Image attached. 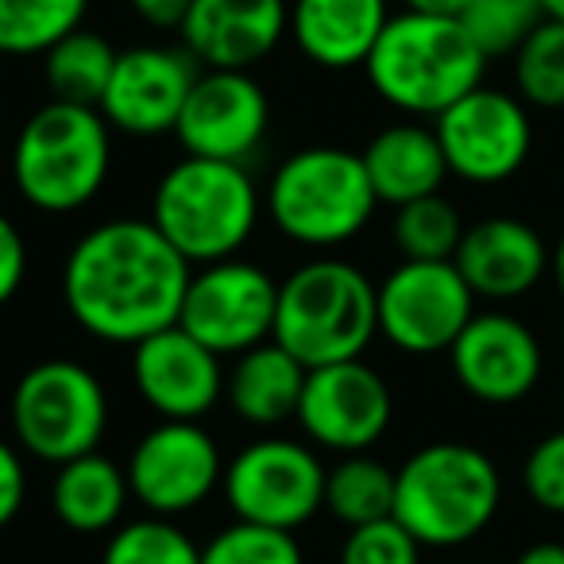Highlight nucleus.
<instances>
[{
  "instance_id": "f257e3e1",
  "label": "nucleus",
  "mask_w": 564,
  "mask_h": 564,
  "mask_svg": "<svg viewBox=\"0 0 564 564\" xmlns=\"http://www.w3.org/2000/svg\"><path fill=\"white\" fill-rule=\"evenodd\" d=\"M194 267L151 217L101 220L74 240L63 263V302L82 333L101 345H140L178 322Z\"/></svg>"
},
{
  "instance_id": "f03ea898",
  "label": "nucleus",
  "mask_w": 564,
  "mask_h": 564,
  "mask_svg": "<svg viewBox=\"0 0 564 564\" xmlns=\"http://www.w3.org/2000/svg\"><path fill=\"white\" fill-rule=\"evenodd\" d=\"M487 63L491 58L476 47L456 17L402 9L387 20L364 70L383 105L414 120H437L460 97L484 86Z\"/></svg>"
},
{
  "instance_id": "7ed1b4c3",
  "label": "nucleus",
  "mask_w": 564,
  "mask_h": 564,
  "mask_svg": "<svg viewBox=\"0 0 564 564\" xmlns=\"http://www.w3.org/2000/svg\"><path fill=\"white\" fill-rule=\"evenodd\" d=\"M376 337V282L348 259H306L279 282L271 340L286 348L299 364H306L310 371L364 360Z\"/></svg>"
},
{
  "instance_id": "20e7f679",
  "label": "nucleus",
  "mask_w": 564,
  "mask_h": 564,
  "mask_svg": "<svg viewBox=\"0 0 564 564\" xmlns=\"http://www.w3.org/2000/svg\"><path fill=\"white\" fill-rule=\"evenodd\" d=\"M263 189L243 163L186 155L159 178L151 194V225L189 267L232 259L256 236Z\"/></svg>"
},
{
  "instance_id": "39448f33",
  "label": "nucleus",
  "mask_w": 564,
  "mask_h": 564,
  "mask_svg": "<svg viewBox=\"0 0 564 564\" xmlns=\"http://www.w3.org/2000/svg\"><path fill=\"white\" fill-rule=\"evenodd\" d=\"M502 507L495 460L464 441H433L394 471V518L422 549H456L476 541Z\"/></svg>"
},
{
  "instance_id": "423d86ee",
  "label": "nucleus",
  "mask_w": 564,
  "mask_h": 564,
  "mask_svg": "<svg viewBox=\"0 0 564 564\" xmlns=\"http://www.w3.org/2000/svg\"><path fill=\"white\" fill-rule=\"evenodd\" d=\"M12 186L32 209L63 217L105 189L112 171V128L101 109L47 101L12 140Z\"/></svg>"
},
{
  "instance_id": "0eeeda50",
  "label": "nucleus",
  "mask_w": 564,
  "mask_h": 564,
  "mask_svg": "<svg viewBox=\"0 0 564 564\" xmlns=\"http://www.w3.org/2000/svg\"><path fill=\"white\" fill-rule=\"evenodd\" d=\"M379 197L360 151L302 148L274 166L263 189V213L286 240L302 248H340L368 228Z\"/></svg>"
},
{
  "instance_id": "6e6552de",
  "label": "nucleus",
  "mask_w": 564,
  "mask_h": 564,
  "mask_svg": "<svg viewBox=\"0 0 564 564\" xmlns=\"http://www.w3.org/2000/svg\"><path fill=\"white\" fill-rule=\"evenodd\" d=\"M20 453L43 464H66L97 453L109 430V394L78 360H40L17 379L9 402Z\"/></svg>"
},
{
  "instance_id": "1a4fd4ad",
  "label": "nucleus",
  "mask_w": 564,
  "mask_h": 564,
  "mask_svg": "<svg viewBox=\"0 0 564 564\" xmlns=\"http://www.w3.org/2000/svg\"><path fill=\"white\" fill-rule=\"evenodd\" d=\"M325 471L329 468L306 441L259 437L225 460L220 491L236 522L299 533L325 510Z\"/></svg>"
},
{
  "instance_id": "9d476101",
  "label": "nucleus",
  "mask_w": 564,
  "mask_h": 564,
  "mask_svg": "<svg viewBox=\"0 0 564 564\" xmlns=\"http://www.w3.org/2000/svg\"><path fill=\"white\" fill-rule=\"evenodd\" d=\"M379 337L406 356L448 352L476 317V294L453 259H402L376 282Z\"/></svg>"
},
{
  "instance_id": "9b49d317",
  "label": "nucleus",
  "mask_w": 564,
  "mask_h": 564,
  "mask_svg": "<svg viewBox=\"0 0 564 564\" xmlns=\"http://www.w3.org/2000/svg\"><path fill=\"white\" fill-rule=\"evenodd\" d=\"M279 282L251 259H217L189 274L178 325L209 352L240 356L274 337Z\"/></svg>"
},
{
  "instance_id": "f8f14e48",
  "label": "nucleus",
  "mask_w": 564,
  "mask_h": 564,
  "mask_svg": "<svg viewBox=\"0 0 564 564\" xmlns=\"http://www.w3.org/2000/svg\"><path fill=\"white\" fill-rule=\"evenodd\" d=\"M448 174L471 186H499L514 178L533 151L530 105L518 94L476 86L433 120Z\"/></svg>"
},
{
  "instance_id": "ddd939ff",
  "label": "nucleus",
  "mask_w": 564,
  "mask_h": 564,
  "mask_svg": "<svg viewBox=\"0 0 564 564\" xmlns=\"http://www.w3.org/2000/svg\"><path fill=\"white\" fill-rule=\"evenodd\" d=\"M128 487L148 514L197 510L225 479V456L202 422H159L128 453Z\"/></svg>"
},
{
  "instance_id": "4468645a",
  "label": "nucleus",
  "mask_w": 564,
  "mask_h": 564,
  "mask_svg": "<svg viewBox=\"0 0 564 564\" xmlns=\"http://www.w3.org/2000/svg\"><path fill=\"white\" fill-rule=\"evenodd\" d=\"M394 417V394L371 364L345 360L314 368L299 402V417L310 445L325 453L352 456L383 441Z\"/></svg>"
},
{
  "instance_id": "2eb2a0df",
  "label": "nucleus",
  "mask_w": 564,
  "mask_h": 564,
  "mask_svg": "<svg viewBox=\"0 0 564 564\" xmlns=\"http://www.w3.org/2000/svg\"><path fill=\"white\" fill-rule=\"evenodd\" d=\"M271 128L267 89L251 70H202L178 117L182 151L220 163H248Z\"/></svg>"
},
{
  "instance_id": "dca6fc26",
  "label": "nucleus",
  "mask_w": 564,
  "mask_h": 564,
  "mask_svg": "<svg viewBox=\"0 0 564 564\" xmlns=\"http://www.w3.org/2000/svg\"><path fill=\"white\" fill-rule=\"evenodd\" d=\"M197 74L202 70L186 47H128L117 55L97 109L112 132L132 140L174 135Z\"/></svg>"
},
{
  "instance_id": "f3484780",
  "label": "nucleus",
  "mask_w": 564,
  "mask_h": 564,
  "mask_svg": "<svg viewBox=\"0 0 564 564\" xmlns=\"http://www.w3.org/2000/svg\"><path fill=\"white\" fill-rule=\"evenodd\" d=\"M132 383L159 422H202L225 399L220 356L189 337L178 322L132 345Z\"/></svg>"
},
{
  "instance_id": "a211bd4d",
  "label": "nucleus",
  "mask_w": 564,
  "mask_h": 564,
  "mask_svg": "<svg viewBox=\"0 0 564 564\" xmlns=\"http://www.w3.org/2000/svg\"><path fill=\"white\" fill-rule=\"evenodd\" d=\"M464 391L487 406H514L538 387L545 356L525 322L510 314H476L448 348Z\"/></svg>"
},
{
  "instance_id": "6ab92c4d",
  "label": "nucleus",
  "mask_w": 564,
  "mask_h": 564,
  "mask_svg": "<svg viewBox=\"0 0 564 564\" xmlns=\"http://www.w3.org/2000/svg\"><path fill=\"white\" fill-rule=\"evenodd\" d=\"M291 0H194L182 47L205 70H251L286 40Z\"/></svg>"
},
{
  "instance_id": "aec40b11",
  "label": "nucleus",
  "mask_w": 564,
  "mask_h": 564,
  "mask_svg": "<svg viewBox=\"0 0 564 564\" xmlns=\"http://www.w3.org/2000/svg\"><path fill=\"white\" fill-rule=\"evenodd\" d=\"M453 263L476 299L514 302L549 274V243L522 217H484L464 228Z\"/></svg>"
},
{
  "instance_id": "412c9836",
  "label": "nucleus",
  "mask_w": 564,
  "mask_h": 564,
  "mask_svg": "<svg viewBox=\"0 0 564 564\" xmlns=\"http://www.w3.org/2000/svg\"><path fill=\"white\" fill-rule=\"evenodd\" d=\"M387 20V0H291L286 35L322 70H352L368 63Z\"/></svg>"
},
{
  "instance_id": "4be33fe9",
  "label": "nucleus",
  "mask_w": 564,
  "mask_h": 564,
  "mask_svg": "<svg viewBox=\"0 0 564 564\" xmlns=\"http://www.w3.org/2000/svg\"><path fill=\"white\" fill-rule=\"evenodd\" d=\"M364 171L371 178V189L383 205H406L417 197L441 194L448 178V163L441 140L433 128L417 120H402L383 132L371 135V143L360 151Z\"/></svg>"
},
{
  "instance_id": "5701e85b",
  "label": "nucleus",
  "mask_w": 564,
  "mask_h": 564,
  "mask_svg": "<svg viewBox=\"0 0 564 564\" xmlns=\"http://www.w3.org/2000/svg\"><path fill=\"white\" fill-rule=\"evenodd\" d=\"M306 376V364L294 360L282 345L267 340V345L240 352L225 371V402L240 422L256 425V430H274V425L299 417Z\"/></svg>"
},
{
  "instance_id": "b1692460",
  "label": "nucleus",
  "mask_w": 564,
  "mask_h": 564,
  "mask_svg": "<svg viewBox=\"0 0 564 564\" xmlns=\"http://www.w3.org/2000/svg\"><path fill=\"white\" fill-rule=\"evenodd\" d=\"M128 502H132L128 471L109 460L101 448L58 464L51 479V510L66 530L82 538L117 530Z\"/></svg>"
},
{
  "instance_id": "393cba45",
  "label": "nucleus",
  "mask_w": 564,
  "mask_h": 564,
  "mask_svg": "<svg viewBox=\"0 0 564 564\" xmlns=\"http://www.w3.org/2000/svg\"><path fill=\"white\" fill-rule=\"evenodd\" d=\"M117 55L120 51L101 32H94L86 24L66 35V40H58L43 55V78H47L51 101H70V105L97 109L105 89H109Z\"/></svg>"
},
{
  "instance_id": "a878e982",
  "label": "nucleus",
  "mask_w": 564,
  "mask_h": 564,
  "mask_svg": "<svg viewBox=\"0 0 564 564\" xmlns=\"http://www.w3.org/2000/svg\"><path fill=\"white\" fill-rule=\"evenodd\" d=\"M325 510L348 530L394 514V468L368 453L340 456L337 468L325 471Z\"/></svg>"
},
{
  "instance_id": "bb28decb",
  "label": "nucleus",
  "mask_w": 564,
  "mask_h": 564,
  "mask_svg": "<svg viewBox=\"0 0 564 564\" xmlns=\"http://www.w3.org/2000/svg\"><path fill=\"white\" fill-rule=\"evenodd\" d=\"M89 0H0V55H47L86 24Z\"/></svg>"
},
{
  "instance_id": "cd10ccee",
  "label": "nucleus",
  "mask_w": 564,
  "mask_h": 564,
  "mask_svg": "<svg viewBox=\"0 0 564 564\" xmlns=\"http://www.w3.org/2000/svg\"><path fill=\"white\" fill-rule=\"evenodd\" d=\"M464 217L448 197L430 194L394 209L391 236L402 259H453L464 240Z\"/></svg>"
},
{
  "instance_id": "c85d7f7f",
  "label": "nucleus",
  "mask_w": 564,
  "mask_h": 564,
  "mask_svg": "<svg viewBox=\"0 0 564 564\" xmlns=\"http://www.w3.org/2000/svg\"><path fill=\"white\" fill-rule=\"evenodd\" d=\"M514 94L530 109H564V24L541 20L514 51Z\"/></svg>"
},
{
  "instance_id": "c756f323",
  "label": "nucleus",
  "mask_w": 564,
  "mask_h": 564,
  "mask_svg": "<svg viewBox=\"0 0 564 564\" xmlns=\"http://www.w3.org/2000/svg\"><path fill=\"white\" fill-rule=\"evenodd\" d=\"M101 564H202V545L174 518H135L109 533Z\"/></svg>"
},
{
  "instance_id": "7c9ffc66",
  "label": "nucleus",
  "mask_w": 564,
  "mask_h": 564,
  "mask_svg": "<svg viewBox=\"0 0 564 564\" xmlns=\"http://www.w3.org/2000/svg\"><path fill=\"white\" fill-rule=\"evenodd\" d=\"M456 20L487 58H502L522 47L525 35L545 20V9L541 0H468Z\"/></svg>"
},
{
  "instance_id": "2f4dec72",
  "label": "nucleus",
  "mask_w": 564,
  "mask_h": 564,
  "mask_svg": "<svg viewBox=\"0 0 564 564\" xmlns=\"http://www.w3.org/2000/svg\"><path fill=\"white\" fill-rule=\"evenodd\" d=\"M202 564H306V553L291 530L232 522L202 545Z\"/></svg>"
},
{
  "instance_id": "473e14b6",
  "label": "nucleus",
  "mask_w": 564,
  "mask_h": 564,
  "mask_svg": "<svg viewBox=\"0 0 564 564\" xmlns=\"http://www.w3.org/2000/svg\"><path fill=\"white\" fill-rule=\"evenodd\" d=\"M340 564H422V541L394 514L379 518V522L348 530L340 545Z\"/></svg>"
},
{
  "instance_id": "72a5a7b5",
  "label": "nucleus",
  "mask_w": 564,
  "mask_h": 564,
  "mask_svg": "<svg viewBox=\"0 0 564 564\" xmlns=\"http://www.w3.org/2000/svg\"><path fill=\"white\" fill-rule=\"evenodd\" d=\"M522 487L533 507L549 510V514H564V430L545 433L525 453Z\"/></svg>"
},
{
  "instance_id": "f704fd0d",
  "label": "nucleus",
  "mask_w": 564,
  "mask_h": 564,
  "mask_svg": "<svg viewBox=\"0 0 564 564\" xmlns=\"http://www.w3.org/2000/svg\"><path fill=\"white\" fill-rule=\"evenodd\" d=\"M24 279H28V240L17 228V220H9L0 213V310L17 299Z\"/></svg>"
},
{
  "instance_id": "c9c22d12",
  "label": "nucleus",
  "mask_w": 564,
  "mask_h": 564,
  "mask_svg": "<svg viewBox=\"0 0 564 564\" xmlns=\"http://www.w3.org/2000/svg\"><path fill=\"white\" fill-rule=\"evenodd\" d=\"M28 499V468L20 445L0 437V530L17 522Z\"/></svg>"
},
{
  "instance_id": "e433bc0d",
  "label": "nucleus",
  "mask_w": 564,
  "mask_h": 564,
  "mask_svg": "<svg viewBox=\"0 0 564 564\" xmlns=\"http://www.w3.org/2000/svg\"><path fill=\"white\" fill-rule=\"evenodd\" d=\"M128 4H132V12L148 28H159V32H178L194 0H128Z\"/></svg>"
},
{
  "instance_id": "4c0bfd02",
  "label": "nucleus",
  "mask_w": 564,
  "mask_h": 564,
  "mask_svg": "<svg viewBox=\"0 0 564 564\" xmlns=\"http://www.w3.org/2000/svg\"><path fill=\"white\" fill-rule=\"evenodd\" d=\"M514 564H564V545L561 541H538V545L522 549Z\"/></svg>"
},
{
  "instance_id": "58836bf2",
  "label": "nucleus",
  "mask_w": 564,
  "mask_h": 564,
  "mask_svg": "<svg viewBox=\"0 0 564 564\" xmlns=\"http://www.w3.org/2000/svg\"><path fill=\"white\" fill-rule=\"evenodd\" d=\"M410 12H430V17H460L468 0H402Z\"/></svg>"
},
{
  "instance_id": "ea45409f",
  "label": "nucleus",
  "mask_w": 564,
  "mask_h": 564,
  "mask_svg": "<svg viewBox=\"0 0 564 564\" xmlns=\"http://www.w3.org/2000/svg\"><path fill=\"white\" fill-rule=\"evenodd\" d=\"M549 274H553V286H556V294L564 299V232H561V240L549 248Z\"/></svg>"
},
{
  "instance_id": "a19ab883",
  "label": "nucleus",
  "mask_w": 564,
  "mask_h": 564,
  "mask_svg": "<svg viewBox=\"0 0 564 564\" xmlns=\"http://www.w3.org/2000/svg\"><path fill=\"white\" fill-rule=\"evenodd\" d=\"M541 9H545V20H561L564 24V0H541Z\"/></svg>"
},
{
  "instance_id": "79ce46f5",
  "label": "nucleus",
  "mask_w": 564,
  "mask_h": 564,
  "mask_svg": "<svg viewBox=\"0 0 564 564\" xmlns=\"http://www.w3.org/2000/svg\"><path fill=\"white\" fill-rule=\"evenodd\" d=\"M561 345H564V325H561Z\"/></svg>"
},
{
  "instance_id": "37998d69",
  "label": "nucleus",
  "mask_w": 564,
  "mask_h": 564,
  "mask_svg": "<svg viewBox=\"0 0 564 564\" xmlns=\"http://www.w3.org/2000/svg\"><path fill=\"white\" fill-rule=\"evenodd\" d=\"M561 406H564V394H561Z\"/></svg>"
},
{
  "instance_id": "c03bdc74",
  "label": "nucleus",
  "mask_w": 564,
  "mask_h": 564,
  "mask_svg": "<svg viewBox=\"0 0 564 564\" xmlns=\"http://www.w3.org/2000/svg\"><path fill=\"white\" fill-rule=\"evenodd\" d=\"M0 58H4V55H0Z\"/></svg>"
}]
</instances>
